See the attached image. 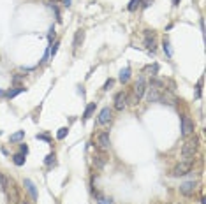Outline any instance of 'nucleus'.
Listing matches in <instances>:
<instances>
[{
  "label": "nucleus",
  "mask_w": 206,
  "mask_h": 204,
  "mask_svg": "<svg viewBox=\"0 0 206 204\" xmlns=\"http://www.w3.org/2000/svg\"><path fill=\"white\" fill-rule=\"evenodd\" d=\"M197 146H199V139L194 136V137H188L185 141V144L182 146V158L183 160H192V157L196 155Z\"/></svg>",
  "instance_id": "nucleus-1"
},
{
  "label": "nucleus",
  "mask_w": 206,
  "mask_h": 204,
  "mask_svg": "<svg viewBox=\"0 0 206 204\" xmlns=\"http://www.w3.org/2000/svg\"><path fill=\"white\" fill-rule=\"evenodd\" d=\"M192 165H194L192 160H182L178 165H175V167H173V171H171V176H175V178L185 176L187 173H190V171H192Z\"/></svg>",
  "instance_id": "nucleus-2"
},
{
  "label": "nucleus",
  "mask_w": 206,
  "mask_h": 204,
  "mask_svg": "<svg viewBox=\"0 0 206 204\" xmlns=\"http://www.w3.org/2000/svg\"><path fill=\"white\" fill-rule=\"evenodd\" d=\"M192 132H194V121L190 120L188 116H183V118H182V136L187 137V136H190Z\"/></svg>",
  "instance_id": "nucleus-3"
},
{
  "label": "nucleus",
  "mask_w": 206,
  "mask_h": 204,
  "mask_svg": "<svg viewBox=\"0 0 206 204\" xmlns=\"http://www.w3.org/2000/svg\"><path fill=\"white\" fill-rule=\"evenodd\" d=\"M144 46H146V49H150V51H155L157 49V40H155V34L150 30H144Z\"/></svg>",
  "instance_id": "nucleus-4"
},
{
  "label": "nucleus",
  "mask_w": 206,
  "mask_h": 204,
  "mask_svg": "<svg viewBox=\"0 0 206 204\" xmlns=\"http://www.w3.org/2000/svg\"><path fill=\"white\" fill-rule=\"evenodd\" d=\"M144 92H146V83H144L143 78H139V79L136 81V84H134V93H132V95H134L138 100H141V97L144 95Z\"/></svg>",
  "instance_id": "nucleus-5"
},
{
  "label": "nucleus",
  "mask_w": 206,
  "mask_h": 204,
  "mask_svg": "<svg viewBox=\"0 0 206 204\" xmlns=\"http://www.w3.org/2000/svg\"><path fill=\"white\" fill-rule=\"evenodd\" d=\"M109 144H111V137H109V132H100L97 136V146L100 150H108Z\"/></svg>",
  "instance_id": "nucleus-6"
},
{
  "label": "nucleus",
  "mask_w": 206,
  "mask_h": 204,
  "mask_svg": "<svg viewBox=\"0 0 206 204\" xmlns=\"http://www.w3.org/2000/svg\"><path fill=\"white\" fill-rule=\"evenodd\" d=\"M125 106H127V93L118 92L117 95H115V109H117V111H123Z\"/></svg>",
  "instance_id": "nucleus-7"
},
{
  "label": "nucleus",
  "mask_w": 206,
  "mask_h": 204,
  "mask_svg": "<svg viewBox=\"0 0 206 204\" xmlns=\"http://www.w3.org/2000/svg\"><path fill=\"white\" fill-rule=\"evenodd\" d=\"M97 121L100 125H106V123H109L111 121V109L109 107H104L102 111L99 113V116H97Z\"/></svg>",
  "instance_id": "nucleus-8"
},
{
  "label": "nucleus",
  "mask_w": 206,
  "mask_h": 204,
  "mask_svg": "<svg viewBox=\"0 0 206 204\" xmlns=\"http://www.w3.org/2000/svg\"><path fill=\"white\" fill-rule=\"evenodd\" d=\"M160 90L162 88H155L150 84V88H148V102H159L160 99Z\"/></svg>",
  "instance_id": "nucleus-9"
},
{
  "label": "nucleus",
  "mask_w": 206,
  "mask_h": 204,
  "mask_svg": "<svg viewBox=\"0 0 206 204\" xmlns=\"http://www.w3.org/2000/svg\"><path fill=\"white\" fill-rule=\"evenodd\" d=\"M83 40H85V30H81V28H79V30H76V34H74V42H72L74 51H76L81 44H83Z\"/></svg>",
  "instance_id": "nucleus-10"
},
{
  "label": "nucleus",
  "mask_w": 206,
  "mask_h": 204,
  "mask_svg": "<svg viewBox=\"0 0 206 204\" xmlns=\"http://www.w3.org/2000/svg\"><path fill=\"white\" fill-rule=\"evenodd\" d=\"M194 190H196V183H194V181H185V183H182V185H180V192H182V194H185V195L194 194Z\"/></svg>",
  "instance_id": "nucleus-11"
},
{
  "label": "nucleus",
  "mask_w": 206,
  "mask_h": 204,
  "mask_svg": "<svg viewBox=\"0 0 206 204\" xmlns=\"http://www.w3.org/2000/svg\"><path fill=\"white\" fill-rule=\"evenodd\" d=\"M95 195V201H97V204H113V199L111 197H108V195H102L100 192H94Z\"/></svg>",
  "instance_id": "nucleus-12"
},
{
  "label": "nucleus",
  "mask_w": 206,
  "mask_h": 204,
  "mask_svg": "<svg viewBox=\"0 0 206 204\" xmlns=\"http://www.w3.org/2000/svg\"><path fill=\"white\" fill-rule=\"evenodd\" d=\"M25 186H27L28 194L32 195V199H34V201H37V190H35V185L32 183V180H25Z\"/></svg>",
  "instance_id": "nucleus-13"
},
{
  "label": "nucleus",
  "mask_w": 206,
  "mask_h": 204,
  "mask_svg": "<svg viewBox=\"0 0 206 204\" xmlns=\"http://www.w3.org/2000/svg\"><path fill=\"white\" fill-rule=\"evenodd\" d=\"M118 79H120L122 83H127V81L130 79V67L122 69V71H120V76H118Z\"/></svg>",
  "instance_id": "nucleus-14"
},
{
  "label": "nucleus",
  "mask_w": 206,
  "mask_h": 204,
  "mask_svg": "<svg viewBox=\"0 0 206 204\" xmlns=\"http://www.w3.org/2000/svg\"><path fill=\"white\" fill-rule=\"evenodd\" d=\"M23 92H25V86H16V88L9 90V92H5V97L13 99V97H16V95H19V93H23Z\"/></svg>",
  "instance_id": "nucleus-15"
},
{
  "label": "nucleus",
  "mask_w": 206,
  "mask_h": 204,
  "mask_svg": "<svg viewBox=\"0 0 206 204\" xmlns=\"http://www.w3.org/2000/svg\"><path fill=\"white\" fill-rule=\"evenodd\" d=\"M95 106H97L95 102H92V104H88V106H86L85 113H83V120H88L90 116L94 115V111H95Z\"/></svg>",
  "instance_id": "nucleus-16"
},
{
  "label": "nucleus",
  "mask_w": 206,
  "mask_h": 204,
  "mask_svg": "<svg viewBox=\"0 0 206 204\" xmlns=\"http://www.w3.org/2000/svg\"><path fill=\"white\" fill-rule=\"evenodd\" d=\"M25 157H27L25 153H16V155L13 157V162H14L16 165H25V160H27Z\"/></svg>",
  "instance_id": "nucleus-17"
},
{
  "label": "nucleus",
  "mask_w": 206,
  "mask_h": 204,
  "mask_svg": "<svg viewBox=\"0 0 206 204\" xmlns=\"http://www.w3.org/2000/svg\"><path fill=\"white\" fill-rule=\"evenodd\" d=\"M23 137H25V130H18V132H14L13 136L9 137V141L11 142H19Z\"/></svg>",
  "instance_id": "nucleus-18"
},
{
  "label": "nucleus",
  "mask_w": 206,
  "mask_h": 204,
  "mask_svg": "<svg viewBox=\"0 0 206 204\" xmlns=\"http://www.w3.org/2000/svg\"><path fill=\"white\" fill-rule=\"evenodd\" d=\"M104 164H106V158H104L102 155H95V157H94V165H95L97 169H102Z\"/></svg>",
  "instance_id": "nucleus-19"
},
{
  "label": "nucleus",
  "mask_w": 206,
  "mask_h": 204,
  "mask_svg": "<svg viewBox=\"0 0 206 204\" xmlns=\"http://www.w3.org/2000/svg\"><path fill=\"white\" fill-rule=\"evenodd\" d=\"M44 164L48 165V167H53V165H57V160H55V153H49V155L46 157Z\"/></svg>",
  "instance_id": "nucleus-20"
},
{
  "label": "nucleus",
  "mask_w": 206,
  "mask_h": 204,
  "mask_svg": "<svg viewBox=\"0 0 206 204\" xmlns=\"http://www.w3.org/2000/svg\"><path fill=\"white\" fill-rule=\"evenodd\" d=\"M139 5H141V0H130V2H129V5H127V9H129L130 13H132V11H136V9H138Z\"/></svg>",
  "instance_id": "nucleus-21"
},
{
  "label": "nucleus",
  "mask_w": 206,
  "mask_h": 204,
  "mask_svg": "<svg viewBox=\"0 0 206 204\" xmlns=\"http://www.w3.org/2000/svg\"><path fill=\"white\" fill-rule=\"evenodd\" d=\"M162 48H164V51H166V55L167 56H173V51H171V48H169V40L167 39H164V42H162Z\"/></svg>",
  "instance_id": "nucleus-22"
},
{
  "label": "nucleus",
  "mask_w": 206,
  "mask_h": 204,
  "mask_svg": "<svg viewBox=\"0 0 206 204\" xmlns=\"http://www.w3.org/2000/svg\"><path fill=\"white\" fill-rule=\"evenodd\" d=\"M67 132H69L67 127H62V129H58V132H57V137H58V139H65Z\"/></svg>",
  "instance_id": "nucleus-23"
},
{
  "label": "nucleus",
  "mask_w": 206,
  "mask_h": 204,
  "mask_svg": "<svg viewBox=\"0 0 206 204\" xmlns=\"http://www.w3.org/2000/svg\"><path fill=\"white\" fill-rule=\"evenodd\" d=\"M144 71H146V72H152V76H155V74L159 72V65H157V63H153V65H148Z\"/></svg>",
  "instance_id": "nucleus-24"
},
{
  "label": "nucleus",
  "mask_w": 206,
  "mask_h": 204,
  "mask_svg": "<svg viewBox=\"0 0 206 204\" xmlns=\"http://www.w3.org/2000/svg\"><path fill=\"white\" fill-rule=\"evenodd\" d=\"M0 186H2V188H7V186H9V180H7L2 173H0Z\"/></svg>",
  "instance_id": "nucleus-25"
},
{
  "label": "nucleus",
  "mask_w": 206,
  "mask_h": 204,
  "mask_svg": "<svg viewBox=\"0 0 206 204\" xmlns=\"http://www.w3.org/2000/svg\"><path fill=\"white\" fill-rule=\"evenodd\" d=\"M53 39H55V27H51V28H49V34H48V40H49V44L53 42Z\"/></svg>",
  "instance_id": "nucleus-26"
},
{
  "label": "nucleus",
  "mask_w": 206,
  "mask_h": 204,
  "mask_svg": "<svg viewBox=\"0 0 206 204\" xmlns=\"http://www.w3.org/2000/svg\"><path fill=\"white\" fill-rule=\"evenodd\" d=\"M35 139H41V141H46V142L51 141V139H49V136H46V134H37Z\"/></svg>",
  "instance_id": "nucleus-27"
},
{
  "label": "nucleus",
  "mask_w": 206,
  "mask_h": 204,
  "mask_svg": "<svg viewBox=\"0 0 206 204\" xmlns=\"http://www.w3.org/2000/svg\"><path fill=\"white\" fill-rule=\"evenodd\" d=\"M152 4H153V0H141V7H143V9H148Z\"/></svg>",
  "instance_id": "nucleus-28"
},
{
  "label": "nucleus",
  "mask_w": 206,
  "mask_h": 204,
  "mask_svg": "<svg viewBox=\"0 0 206 204\" xmlns=\"http://www.w3.org/2000/svg\"><path fill=\"white\" fill-rule=\"evenodd\" d=\"M51 7H53V11H55V14H57V21H62V18H60V11H58V7H57V5L55 4H51Z\"/></svg>",
  "instance_id": "nucleus-29"
},
{
  "label": "nucleus",
  "mask_w": 206,
  "mask_h": 204,
  "mask_svg": "<svg viewBox=\"0 0 206 204\" xmlns=\"http://www.w3.org/2000/svg\"><path fill=\"white\" fill-rule=\"evenodd\" d=\"M201 86H203V81H199V84H197V88H196V97L197 99L201 97Z\"/></svg>",
  "instance_id": "nucleus-30"
},
{
  "label": "nucleus",
  "mask_w": 206,
  "mask_h": 204,
  "mask_svg": "<svg viewBox=\"0 0 206 204\" xmlns=\"http://www.w3.org/2000/svg\"><path fill=\"white\" fill-rule=\"evenodd\" d=\"M19 153H25V155H27V153H28V146H27V144H25V142H23L21 146H19Z\"/></svg>",
  "instance_id": "nucleus-31"
},
{
  "label": "nucleus",
  "mask_w": 206,
  "mask_h": 204,
  "mask_svg": "<svg viewBox=\"0 0 206 204\" xmlns=\"http://www.w3.org/2000/svg\"><path fill=\"white\" fill-rule=\"evenodd\" d=\"M113 83H115V81H113V79H108V81H106V83H104V90H109V88H111V86H113Z\"/></svg>",
  "instance_id": "nucleus-32"
},
{
  "label": "nucleus",
  "mask_w": 206,
  "mask_h": 204,
  "mask_svg": "<svg viewBox=\"0 0 206 204\" xmlns=\"http://www.w3.org/2000/svg\"><path fill=\"white\" fill-rule=\"evenodd\" d=\"M71 2L72 0H63V5H65V7H71Z\"/></svg>",
  "instance_id": "nucleus-33"
},
{
  "label": "nucleus",
  "mask_w": 206,
  "mask_h": 204,
  "mask_svg": "<svg viewBox=\"0 0 206 204\" xmlns=\"http://www.w3.org/2000/svg\"><path fill=\"white\" fill-rule=\"evenodd\" d=\"M0 97H5V92H4V90H0Z\"/></svg>",
  "instance_id": "nucleus-34"
},
{
  "label": "nucleus",
  "mask_w": 206,
  "mask_h": 204,
  "mask_svg": "<svg viewBox=\"0 0 206 204\" xmlns=\"http://www.w3.org/2000/svg\"><path fill=\"white\" fill-rule=\"evenodd\" d=\"M180 4V0H173V5H178Z\"/></svg>",
  "instance_id": "nucleus-35"
},
{
  "label": "nucleus",
  "mask_w": 206,
  "mask_h": 204,
  "mask_svg": "<svg viewBox=\"0 0 206 204\" xmlns=\"http://www.w3.org/2000/svg\"><path fill=\"white\" fill-rule=\"evenodd\" d=\"M21 204H28V202H21Z\"/></svg>",
  "instance_id": "nucleus-36"
}]
</instances>
